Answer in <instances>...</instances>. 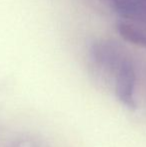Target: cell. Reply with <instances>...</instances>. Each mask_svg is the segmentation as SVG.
<instances>
[{
	"mask_svg": "<svg viewBox=\"0 0 146 147\" xmlns=\"http://www.w3.org/2000/svg\"><path fill=\"white\" fill-rule=\"evenodd\" d=\"M89 56L98 69L112 78L119 100L134 108L137 68L130 52L114 40L98 39L90 46Z\"/></svg>",
	"mask_w": 146,
	"mask_h": 147,
	"instance_id": "cell-1",
	"label": "cell"
},
{
	"mask_svg": "<svg viewBox=\"0 0 146 147\" xmlns=\"http://www.w3.org/2000/svg\"><path fill=\"white\" fill-rule=\"evenodd\" d=\"M120 17L146 30V2L142 0H102Z\"/></svg>",
	"mask_w": 146,
	"mask_h": 147,
	"instance_id": "cell-2",
	"label": "cell"
},
{
	"mask_svg": "<svg viewBox=\"0 0 146 147\" xmlns=\"http://www.w3.org/2000/svg\"><path fill=\"white\" fill-rule=\"evenodd\" d=\"M117 31L125 41L146 49V30L130 22L119 20Z\"/></svg>",
	"mask_w": 146,
	"mask_h": 147,
	"instance_id": "cell-3",
	"label": "cell"
},
{
	"mask_svg": "<svg viewBox=\"0 0 146 147\" xmlns=\"http://www.w3.org/2000/svg\"><path fill=\"white\" fill-rule=\"evenodd\" d=\"M142 1H144V2H146V0H142Z\"/></svg>",
	"mask_w": 146,
	"mask_h": 147,
	"instance_id": "cell-4",
	"label": "cell"
}]
</instances>
